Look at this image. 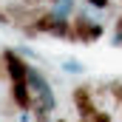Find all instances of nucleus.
Segmentation results:
<instances>
[{
    "mask_svg": "<svg viewBox=\"0 0 122 122\" xmlns=\"http://www.w3.org/2000/svg\"><path fill=\"white\" fill-rule=\"evenodd\" d=\"M51 9L57 11V17H71V14L77 11V0H60V3H54Z\"/></svg>",
    "mask_w": 122,
    "mask_h": 122,
    "instance_id": "10",
    "label": "nucleus"
},
{
    "mask_svg": "<svg viewBox=\"0 0 122 122\" xmlns=\"http://www.w3.org/2000/svg\"><path fill=\"white\" fill-rule=\"evenodd\" d=\"M82 122H114V117H111L108 111H102V108H99V111L94 114L91 119H82Z\"/></svg>",
    "mask_w": 122,
    "mask_h": 122,
    "instance_id": "12",
    "label": "nucleus"
},
{
    "mask_svg": "<svg viewBox=\"0 0 122 122\" xmlns=\"http://www.w3.org/2000/svg\"><path fill=\"white\" fill-rule=\"evenodd\" d=\"M0 82H9V74H6V68L0 65Z\"/></svg>",
    "mask_w": 122,
    "mask_h": 122,
    "instance_id": "15",
    "label": "nucleus"
},
{
    "mask_svg": "<svg viewBox=\"0 0 122 122\" xmlns=\"http://www.w3.org/2000/svg\"><path fill=\"white\" fill-rule=\"evenodd\" d=\"M97 20H91L85 11H74L71 14V31H68V43H80V46H91V29Z\"/></svg>",
    "mask_w": 122,
    "mask_h": 122,
    "instance_id": "4",
    "label": "nucleus"
},
{
    "mask_svg": "<svg viewBox=\"0 0 122 122\" xmlns=\"http://www.w3.org/2000/svg\"><path fill=\"white\" fill-rule=\"evenodd\" d=\"M119 117H122V105H119Z\"/></svg>",
    "mask_w": 122,
    "mask_h": 122,
    "instance_id": "18",
    "label": "nucleus"
},
{
    "mask_svg": "<svg viewBox=\"0 0 122 122\" xmlns=\"http://www.w3.org/2000/svg\"><path fill=\"white\" fill-rule=\"evenodd\" d=\"M62 71L65 74H85V62L82 60H65L62 62Z\"/></svg>",
    "mask_w": 122,
    "mask_h": 122,
    "instance_id": "11",
    "label": "nucleus"
},
{
    "mask_svg": "<svg viewBox=\"0 0 122 122\" xmlns=\"http://www.w3.org/2000/svg\"><path fill=\"white\" fill-rule=\"evenodd\" d=\"M71 102H74V108H77V114H80V119H91L94 114L99 111V102H97V94H94L91 85H74V91H71Z\"/></svg>",
    "mask_w": 122,
    "mask_h": 122,
    "instance_id": "3",
    "label": "nucleus"
},
{
    "mask_svg": "<svg viewBox=\"0 0 122 122\" xmlns=\"http://www.w3.org/2000/svg\"><path fill=\"white\" fill-rule=\"evenodd\" d=\"M108 97L114 99V105H117V108L122 105V77H114V80H108Z\"/></svg>",
    "mask_w": 122,
    "mask_h": 122,
    "instance_id": "9",
    "label": "nucleus"
},
{
    "mask_svg": "<svg viewBox=\"0 0 122 122\" xmlns=\"http://www.w3.org/2000/svg\"><path fill=\"white\" fill-rule=\"evenodd\" d=\"M46 3H48V6H54V3H60V0H46Z\"/></svg>",
    "mask_w": 122,
    "mask_h": 122,
    "instance_id": "16",
    "label": "nucleus"
},
{
    "mask_svg": "<svg viewBox=\"0 0 122 122\" xmlns=\"http://www.w3.org/2000/svg\"><path fill=\"white\" fill-rule=\"evenodd\" d=\"M68 31H71V17H57L54 29L48 37H57V40H68Z\"/></svg>",
    "mask_w": 122,
    "mask_h": 122,
    "instance_id": "7",
    "label": "nucleus"
},
{
    "mask_svg": "<svg viewBox=\"0 0 122 122\" xmlns=\"http://www.w3.org/2000/svg\"><path fill=\"white\" fill-rule=\"evenodd\" d=\"M85 3H88V6H91V9H99V11H102V9H108V6H111V0H85Z\"/></svg>",
    "mask_w": 122,
    "mask_h": 122,
    "instance_id": "14",
    "label": "nucleus"
},
{
    "mask_svg": "<svg viewBox=\"0 0 122 122\" xmlns=\"http://www.w3.org/2000/svg\"><path fill=\"white\" fill-rule=\"evenodd\" d=\"M0 65L6 68L9 74V82H29V74H31V62L17 51V48H3L0 51Z\"/></svg>",
    "mask_w": 122,
    "mask_h": 122,
    "instance_id": "1",
    "label": "nucleus"
},
{
    "mask_svg": "<svg viewBox=\"0 0 122 122\" xmlns=\"http://www.w3.org/2000/svg\"><path fill=\"white\" fill-rule=\"evenodd\" d=\"M9 94L14 99V105L20 108V114H29L34 105V94H31L29 82H9Z\"/></svg>",
    "mask_w": 122,
    "mask_h": 122,
    "instance_id": "5",
    "label": "nucleus"
},
{
    "mask_svg": "<svg viewBox=\"0 0 122 122\" xmlns=\"http://www.w3.org/2000/svg\"><path fill=\"white\" fill-rule=\"evenodd\" d=\"M102 37H105V26H102V23H94V29H91V43L102 40Z\"/></svg>",
    "mask_w": 122,
    "mask_h": 122,
    "instance_id": "13",
    "label": "nucleus"
},
{
    "mask_svg": "<svg viewBox=\"0 0 122 122\" xmlns=\"http://www.w3.org/2000/svg\"><path fill=\"white\" fill-rule=\"evenodd\" d=\"M29 114H31V119H34V122H54V119H51V114H54V111H51V108H46L43 102H34Z\"/></svg>",
    "mask_w": 122,
    "mask_h": 122,
    "instance_id": "8",
    "label": "nucleus"
},
{
    "mask_svg": "<svg viewBox=\"0 0 122 122\" xmlns=\"http://www.w3.org/2000/svg\"><path fill=\"white\" fill-rule=\"evenodd\" d=\"M54 122H68V119H62V117H57V119H54Z\"/></svg>",
    "mask_w": 122,
    "mask_h": 122,
    "instance_id": "17",
    "label": "nucleus"
},
{
    "mask_svg": "<svg viewBox=\"0 0 122 122\" xmlns=\"http://www.w3.org/2000/svg\"><path fill=\"white\" fill-rule=\"evenodd\" d=\"M54 23H57V11H54L51 6H46V11L34 20V26H37V31H40V34H51Z\"/></svg>",
    "mask_w": 122,
    "mask_h": 122,
    "instance_id": "6",
    "label": "nucleus"
},
{
    "mask_svg": "<svg viewBox=\"0 0 122 122\" xmlns=\"http://www.w3.org/2000/svg\"><path fill=\"white\" fill-rule=\"evenodd\" d=\"M29 88L34 94V102H43L46 108L57 111V97H54V88H51L48 77L40 68H34V65H31V74H29Z\"/></svg>",
    "mask_w": 122,
    "mask_h": 122,
    "instance_id": "2",
    "label": "nucleus"
}]
</instances>
